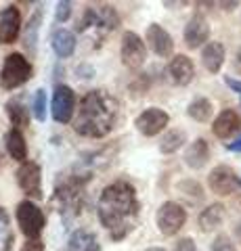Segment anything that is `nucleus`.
<instances>
[{
  "instance_id": "f257e3e1",
  "label": "nucleus",
  "mask_w": 241,
  "mask_h": 251,
  "mask_svg": "<svg viewBox=\"0 0 241 251\" xmlns=\"http://www.w3.org/2000/svg\"><path fill=\"white\" fill-rule=\"evenodd\" d=\"M141 203L136 188L126 180H115L101 191L97 214L101 226L109 232L111 241H122L134 230Z\"/></svg>"
},
{
  "instance_id": "f03ea898",
  "label": "nucleus",
  "mask_w": 241,
  "mask_h": 251,
  "mask_svg": "<svg viewBox=\"0 0 241 251\" xmlns=\"http://www.w3.org/2000/svg\"><path fill=\"white\" fill-rule=\"evenodd\" d=\"M118 100L107 90H90L80 100L74 130L86 138H103L113 130V124L118 120Z\"/></svg>"
},
{
  "instance_id": "7ed1b4c3",
  "label": "nucleus",
  "mask_w": 241,
  "mask_h": 251,
  "mask_svg": "<svg viewBox=\"0 0 241 251\" xmlns=\"http://www.w3.org/2000/svg\"><path fill=\"white\" fill-rule=\"evenodd\" d=\"M84 182L86 176L74 174V176H61L55 184V195L53 201L57 203L61 216L65 220H74L82 211L84 205Z\"/></svg>"
},
{
  "instance_id": "20e7f679",
  "label": "nucleus",
  "mask_w": 241,
  "mask_h": 251,
  "mask_svg": "<svg viewBox=\"0 0 241 251\" xmlns=\"http://www.w3.org/2000/svg\"><path fill=\"white\" fill-rule=\"evenodd\" d=\"M118 27H120V17L113 6L97 4V6H88L84 11L82 19L76 25V31L78 34H90L97 40H103L105 36H109Z\"/></svg>"
},
{
  "instance_id": "39448f33",
  "label": "nucleus",
  "mask_w": 241,
  "mask_h": 251,
  "mask_svg": "<svg viewBox=\"0 0 241 251\" xmlns=\"http://www.w3.org/2000/svg\"><path fill=\"white\" fill-rule=\"evenodd\" d=\"M32 74L34 67L27 57H23L21 52H11L4 57V63L0 67V86L4 90H15L32 80Z\"/></svg>"
},
{
  "instance_id": "423d86ee",
  "label": "nucleus",
  "mask_w": 241,
  "mask_h": 251,
  "mask_svg": "<svg viewBox=\"0 0 241 251\" xmlns=\"http://www.w3.org/2000/svg\"><path fill=\"white\" fill-rule=\"evenodd\" d=\"M15 218H17V224L23 232V237L27 241H36L40 239V234L46 226V216L42 207L34 203L32 199H26L17 203V209H15Z\"/></svg>"
},
{
  "instance_id": "0eeeda50",
  "label": "nucleus",
  "mask_w": 241,
  "mask_h": 251,
  "mask_svg": "<svg viewBox=\"0 0 241 251\" xmlns=\"http://www.w3.org/2000/svg\"><path fill=\"white\" fill-rule=\"evenodd\" d=\"M185 222H187V209L176 201L161 203L158 214H155V224H158V230L164 237H174L185 226Z\"/></svg>"
},
{
  "instance_id": "6e6552de",
  "label": "nucleus",
  "mask_w": 241,
  "mask_h": 251,
  "mask_svg": "<svg viewBox=\"0 0 241 251\" xmlns=\"http://www.w3.org/2000/svg\"><path fill=\"white\" fill-rule=\"evenodd\" d=\"M76 113V92L65 84H57L53 90L51 115L57 124H69Z\"/></svg>"
},
{
  "instance_id": "1a4fd4ad",
  "label": "nucleus",
  "mask_w": 241,
  "mask_h": 251,
  "mask_svg": "<svg viewBox=\"0 0 241 251\" xmlns=\"http://www.w3.org/2000/svg\"><path fill=\"white\" fill-rule=\"evenodd\" d=\"M120 57L128 69H138L147 59L145 40L138 34H134V31H124L122 44H120Z\"/></svg>"
},
{
  "instance_id": "9d476101",
  "label": "nucleus",
  "mask_w": 241,
  "mask_h": 251,
  "mask_svg": "<svg viewBox=\"0 0 241 251\" xmlns=\"http://www.w3.org/2000/svg\"><path fill=\"white\" fill-rule=\"evenodd\" d=\"M17 184L29 199H42V170L36 161L21 163L17 170Z\"/></svg>"
},
{
  "instance_id": "9b49d317",
  "label": "nucleus",
  "mask_w": 241,
  "mask_h": 251,
  "mask_svg": "<svg viewBox=\"0 0 241 251\" xmlns=\"http://www.w3.org/2000/svg\"><path fill=\"white\" fill-rule=\"evenodd\" d=\"M168 122H170V115L164 111V109L149 107V109H145V111H141L136 115L134 126L143 136H158L160 132H164Z\"/></svg>"
},
{
  "instance_id": "f8f14e48",
  "label": "nucleus",
  "mask_w": 241,
  "mask_h": 251,
  "mask_svg": "<svg viewBox=\"0 0 241 251\" xmlns=\"http://www.w3.org/2000/svg\"><path fill=\"white\" fill-rule=\"evenodd\" d=\"M239 178L235 176V172H233L229 166H218L210 172L208 176V186L212 188V193L216 195H222V197H227V195L235 193V188L239 186Z\"/></svg>"
},
{
  "instance_id": "ddd939ff",
  "label": "nucleus",
  "mask_w": 241,
  "mask_h": 251,
  "mask_svg": "<svg viewBox=\"0 0 241 251\" xmlns=\"http://www.w3.org/2000/svg\"><path fill=\"white\" fill-rule=\"evenodd\" d=\"M21 31V13L17 6H4L0 11V44H13Z\"/></svg>"
},
{
  "instance_id": "4468645a",
  "label": "nucleus",
  "mask_w": 241,
  "mask_h": 251,
  "mask_svg": "<svg viewBox=\"0 0 241 251\" xmlns=\"http://www.w3.org/2000/svg\"><path fill=\"white\" fill-rule=\"evenodd\" d=\"M145 42H147V46H149L155 54H158V57H170L172 50H174L172 36H170L161 25H158V23H151V25L147 27Z\"/></svg>"
},
{
  "instance_id": "2eb2a0df",
  "label": "nucleus",
  "mask_w": 241,
  "mask_h": 251,
  "mask_svg": "<svg viewBox=\"0 0 241 251\" xmlns=\"http://www.w3.org/2000/svg\"><path fill=\"white\" fill-rule=\"evenodd\" d=\"M185 44L189 46V49H199L201 44L208 42L210 38V25L206 17H201V15H193L189 19V23L185 25Z\"/></svg>"
},
{
  "instance_id": "dca6fc26",
  "label": "nucleus",
  "mask_w": 241,
  "mask_h": 251,
  "mask_svg": "<svg viewBox=\"0 0 241 251\" xmlns=\"http://www.w3.org/2000/svg\"><path fill=\"white\" fill-rule=\"evenodd\" d=\"M168 74H170V80L176 86H187L191 84L193 75H195V67H193V61L187 54H176L168 65Z\"/></svg>"
},
{
  "instance_id": "f3484780",
  "label": "nucleus",
  "mask_w": 241,
  "mask_h": 251,
  "mask_svg": "<svg viewBox=\"0 0 241 251\" xmlns=\"http://www.w3.org/2000/svg\"><path fill=\"white\" fill-rule=\"evenodd\" d=\"M241 130V117L233 109H224L218 113V117L212 124V132L216 138H231Z\"/></svg>"
},
{
  "instance_id": "a211bd4d",
  "label": "nucleus",
  "mask_w": 241,
  "mask_h": 251,
  "mask_svg": "<svg viewBox=\"0 0 241 251\" xmlns=\"http://www.w3.org/2000/svg\"><path fill=\"white\" fill-rule=\"evenodd\" d=\"M76 36L72 34L69 29L65 27H59L53 31V36H51V46H53V50H55V54L59 59H67V57H72L74 50H76Z\"/></svg>"
},
{
  "instance_id": "6ab92c4d",
  "label": "nucleus",
  "mask_w": 241,
  "mask_h": 251,
  "mask_svg": "<svg viewBox=\"0 0 241 251\" xmlns=\"http://www.w3.org/2000/svg\"><path fill=\"white\" fill-rule=\"evenodd\" d=\"M65 251H101V245H99V239L90 230L78 228L69 234Z\"/></svg>"
},
{
  "instance_id": "aec40b11",
  "label": "nucleus",
  "mask_w": 241,
  "mask_h": 251,
  "mask_svg": "<svg viewBox=\"0 0 241 251\" xmlns=\"http://www.w3.org/2000/svg\"><path fill=\"white\" fill-rule=\"evenodd\" d=\"M210 159V147L204 138H197V140H193V143L187 147V151H185V163L189 166L191 170H199V168H204L206 163Z\"/></svg>"
},
{
  "instance_id": "412c9836",
  "label": "nucleus",
  "mask_w": 241,
  "mask_h": 251,
  "mask_svg": "<svg viewBox=\"0 0 241 251\" xmlns=\"http://www.w3.org/2000/svg\"><path fill=\"white\" fill-rule=\"evenodd\" d=\"M4 145H6V153H9L11 159L19 161V163L27 161V145H26V136H23L21 130L11 128L9 132H6Z\"/></svg>"
},
{
  "instance_id": "4be33fe9",
  "label": "nucleus",
  "mask_w": 241,
  "mask_h": 251,
  "mask_svg": "<svg viewBox=\"0 0 241 251\" xmlns=\"http://www.w3.org/2000/svg\"><path fill=\"white\" fill-rule=\"evenodd\" d=\"M201 63L210 74H218L224 63V46L220 42H208L201 50Z\"/></svg>"
},
{
  "instance_id": "5701e85b",
  "label": "nucleus",
  "mask_w": 241,
  "mask_h": 251,
  "mask_svg": "<svg viewBox=\"0 0 241 251\" xmlns=\"http://www.w3.org/2000/svg\"><path fill=\"white\" fill-rule=\"evenodd\" d=\"M222 218H224V205H222V203H212V205H208L199 214V220H197L199 228L204 230V232L214 230L216 226L222 222Z\"/></svg>"
},
{
  "instance_id": "b1692460",
  "label": "nucleus",
  "mask_w": 241,
  "mask_h": 251,
  "mask_svg": "<svg viewBox=\"0 0 241 251\" xmlns=\"http://www.w3.org/2000/svg\"><path fill=\"white\" fill-rule=\"evenodd\" d=\"M6 115H9L15 130H21L29 124V111H27V107L23 105L21 99H11L9 103H6Z\"/></svg>"
},
{
  "instance_id": "393cba45",
  "label": "nucleus",
  "mask_w": 241,
  "mask_h": 251,
  "mask_svg": "<svg viewBox=\"0 0 241 251\" xmlns=\"http://www.w3.org/2000/svg\"><path fill=\"white\" fill-rule=\"evenodd\" d=\"M40 23H42V9H36L34 15H32V17H29V21H27L26 34H23V44H26V49H29V54H36Z\"/></svg>"
},
{
  "instance_id": "a878e982",
  "label": "nucleus",
  "mask_w": 241,
  "mask_h": 251,
  "mask_svg": "<svg viewBox=\"0 0 241 251\" xmlns=\"http://www.w3.org/2000/svg\"><path fill=\"white\" fill-rule=\"evenodd\" d=\"M212 111H214L212 103H210L208 99H204V97L193 99L189 103V107H187V113H189V117L191 120H195V122H208L210 117H212Z\"/></svg>"
},
{
  "instance_id": "bb28decb",
  "label": "nucleus",
  "mask_w": 241,
  "mask_h": 251,
  "mask_svg": "<svg viewBox=\"0 0 241 251\" xmlns=\"http://www.w3.org/2000/svg\"><path fill=\"white\" fill-rule=\"evenodd\" d=\"M13 243H15V232L11 226V218L0 207V251H11Z\"/></svg>"
},
{
  "instance_id": "cd10ccee",
  "label": "nucleus",
  "mask_w": 241,
  "mask_h": 251,
  "mask_svg": "<svg viewBox=\"0 0 241 251\" xmlns=\"http://www.w3.org/2000/svg\"><path fill=\"white\" fill-rule=\"evenodd\" d=\"M185 140H187V134L183 130H168L164 134V138H161V143H160V151L166 153V155L176 153L178 149L185 145Z\"/></svg>"
},
{
  "instance_id": "c85d7f7f",
  "label": "nucleus",
  "mask_w": 241,
  "mask_h": 251,
  "mask_svg": "<svg viewBox=\"0 0 241 251\" xmlns=\"http://www.w3.org/2000/svg\"><path fill=\"white\" fill-rule=\"evenodd\" d=\"M32 113L38 122H44L46 120V90L44 88H38L34 94V103H32Z\"/></svg>"
},
{
  "instance_id": "c756f323",
  "label": "nucleus",
  "mask_w": 241,
  "mask_h": 251,
  "mask_svg": "<svg viewBox=\"0 0 241 251\" xmlns=\"http://www.w3.org/2000/svg\"><path fill=\"white\" fill-rule=\"evenodd\" d=\"M210 251H237V249H235V243L231 241V237H227V234H218V237L214 239Z\"/></svg>"
},
{
  "instance_id": "7c9ffc66",
  "label": "nucleus",
  "mask_w": 241,
  "mask_h": 251,
  "mask_svg": "<svg viewBox=\"0 0 241 251\" xmlns=\"http://www.w3.org/2000/svg\"><path fill=\"white\" fill-rule=\"evenodd\" d=\"M72 15V2L65 0V2H57V9H55V19L57 23H65Z\"/></svg>"
},
{
  "instance_id": "2f4dec72",
  "label": "nucleus",
  "mask_w": 241,
  "mask_h": 251,
  "mask_svg": "<svg viewBox=\"0 0 241 251\" xmlns=\"http://www.w3.org/2000/svg\"><path fill=\"white\" fill-rule=\"evenodd\" d=\"M176 251H197V247H195V243H193V239H181L176 243Z\"/></svg>"
},
{
  "instance_id": "473e14b6",
  "label": "nucleus",
  "mask_w": 241,
  "mask_h": 251,
  "mask_svg": "<svg viewBox=\"0 0 241 251\" xmlns=\"http://www.w3.org/2000/svg\"><path fill=\"white\" fill-rule=\"evenodd\" d=\"M21 251H44V243L40 239H36V241H27L26 245L21 247Z\"/></svg>"
},
{
  "instance_id": "72a5a7b5",
  "label": "nucleus",
  "mask_w": 241,
  "mask_h": 251,
  "mask_svg": "<svg viewBox=\"0 0 241 251\" xmlns=\"http://www.w3.org/2000/svg\"><path fill=\"white\" fill-rule=\"evenodd\" d=\"M224 82H227V86H229L231 90H235V92L241 94V82H239V80H233V77L227 75V77H224Z\"/></svg>"
},
{
  "instance_id": "f704fd0d",
  "label": "nucleus",
  "mask_w": 241,
  "mask_h": 251,
  "mask_svg": "<svg viewBox=\"0 0 241 251\" xmlns=\"http://www.w3.org/2000/svg\"><path fill=\"white\" fill-rule=\"evenodd\" d=\"M229 151H235V153H241V136L235 140V143L229 145Z\"/></svg>"
},
{
  "instance_id": "c9c22d12",
  "label": "nucleus",
  "mask_w": 241,
  "mask_h": 251,
  "mask_svg": "<svg viewBox=\"0 0 241 251\" xmlns=\"http://www.w3.org/2000/svg\"><path fill=\"white\" fill-rule=\"evenodd\" d=\"M235 69L241 74V49H239V50H237V54H235Z\"/></svg>"
},
{
  "instance_id": "e433bc0d",
  "label": "nucleus",
  "mask_w": 241,
  "mask_h": 251,
  "mask_svg": "<svg viewBox=\"0 0 241 251\" xmlns=\"http://www.w3.org/2000/svg\"><path fill=\"white\" fill-rule=\"evenodd\" d=\"M235 237H237V241L241 243V220H239V222L235 224Z\"/></svg>"
},
{
  "instance_id": "4c0bfd02",
  "label": "nucleus",
  "mask_w": 241,
  "mask_h": 251,
  "mask_svg": "<svg viewBox=\"0 0 241 251\" xmlns=\"http://www.w3.org/2000/svg\"><path fill=\"white\" fill-rule=\"evenodd\" d=\"M145 251H168V249H164V247H149V249H145Z\"/></svg>"
}]
</instances>
